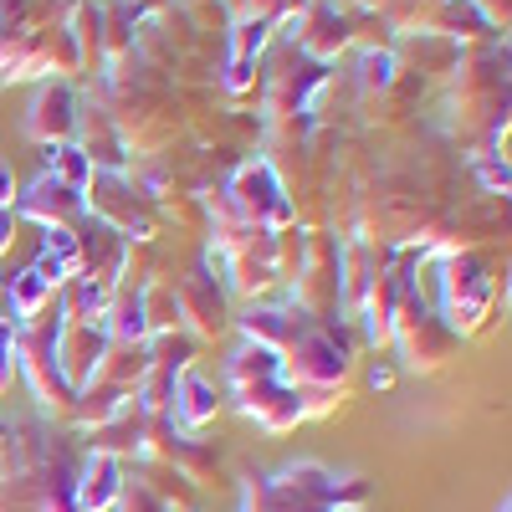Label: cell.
Returning <instances> with one entry per match:
<instances>
[{
	"label": "cell",
	"mask_w": 512,
	"mask_h": 512,
	"mask_svg": "<svg viewBox=\"0 0 512 512\" xmlns=\"http://www.w3.org/2000/svg\"><path fill=\"white\" fill-rule=\"evenodd\" d=\"M11 303H16V313H21V318H41V308L52 303V282L41 277L36 267H31V272H21V277H11Z\"/></svg>",
	"instance_id": "9"
},
{
	"label": "cell",
	"mask_w": 512,
	"mask_h": 512,
	"mask_svg": "<svg viewBox=\"0 0 512 512\" xmlns=\"http://www.w3.org/2000/svg\"><path fill=\"white\" fill-rule=\"evenodd\" d=\"M41 159H47L52 175H57L62 185H72L77 195L93 185V154H88V149H77V144H47V149H41Z\"/></svg>",
	"instance_id": "7"
},
{
	"label": "cell",
	"mask_w": 512,
	"mask_h": 512,
	"mask_svg": "<svg viewBox=\"0 0 512 512\" xmlns=\"http://www.w3.org/2000/svg\"><path fill=\"white\" fill-rule=\"evenodd\" d=\"M267 36H272V16H246L231 31V62H256V52L267 47Z\"/></svg>",
	"instance_id": "10"
},
{
	"label": "cell",
	"mask_w": 512,
	"mask_h": 512,
	"mask_svg": "<svg viewBox=\"0 0 512 512\" xmlns=\"http://www.w3.org/2000/svg\"><path fill=\"white\" fill-rule=\"evenodd\" d=\"M251 67H256V62H231V67H226V88H231V93H246V88H251Z\"/></svg>",
	"instance_id": "13"
},
{
	"label": "cell",
	"mask_w": 512,
	"mask_h": 512,
	"mask_svg": "<svg viewBox=\"0 0 512 512\" xmlns=\"http://www.w3.org/2000/svg\"><path fill=\"white\" fill-rule=\"evenodd\" d=\"M16 200V175H11V164H0V210H11Z\"/></svg>",
	"instance_id": "14"
},
{
	"label": "cell",
	"mask_w": 512,
	"mask_h": 512,
	"mask_svg": "<svg viewBox=\"0 0 512 512\" xmlns=\"http://www.w3.org/2000/svg\"><path fill=\"white\" fill-rule=\"evenodd\" d=\"M502 512H507V507H502Z\"/></svg>",
	"instance_id": "16"
},
{
	"label": "cell",
	"mask_w": 512,
	"mask_h": 512,
	"mask_svg": "<svg viewBox=\"0 0 512 512\" xmlns=\"http://www.w3.org/2000/svg\"><path fill=\"white\" fill-rule=\"evenodd\" d=\"M118 497H123L118 461H113L108 451H98L88 466H82V482H77V512H108Z\"/></svg>",
	"instance_id": "5"
},
{
	"label": "cell",
	"mask_w": 512,
	"mask_h": 512,
	"mask_svg": "<svg viewBox=\"0 0 512 512\" xmlns=\"http://www.w3.org/2000/svg\"><path fill=\"white\" fill-rule=\"evenodd\" d=\"M441 287H446V318L456 328H472V323L487 318V308H492V277H487V267L477 262V256H451Z\"/></svg>",
	"instance_id": "1"
},
{
	"label": "cell",
	"mask_w": 512,
	"mask_h": 512,
	"mask_svg": "<svg viewBox=\"0 0 512 512\" xmlns=\"http://www.w3.org/2000/svg\"><path fill=\"white\" fill-rule=\"evenodd\" d=\"M77 98H72V88L67 82H52V88H41V98L31 103V118H26V128L41 139V144H67V134L77 128Z\"/></svg>",
	"instance_id": "4"
},
{
	"label": "cell",
	"mask_w": 512,
	"mask_h": 512,
	"mask_svg": "<svg viewBox=\"0 0 512 512\" xmlns=\"http://www.w3.org/2000/svg\"><path fill=\"white\" fill-rule=\"evenodd\" d=\"M395 77V62L384 57V52H369L364 57V82H390Z\"/></svg>",
	"instance_id": "12"
},
{
	"label": "cell",
	"mask_w": 512,
	"mask_h": 512,
	"mask_svg": "<svg viewBox=\"0 0 512 512\" xmlns=\"http://www.w3.org/2000/svg\"><path fill=\"white\" fill-rule=\"evenodd\" d=\"M175 400H180V420L185 425H205L210 415H216V390L200 379V374H180V384H175Z\"/></svg>",
	"instance_id": "8"
},
{
	"label": "cell",
	"mask_w": 512,
	"mask_h": 512,
	"mask_svg": "<svg viewBox=\"0 0 512 512\" xmlns=\"http://www.w3.org/2000/svg\"><path fill=\"white\" fill-rule=\"evenodd\" d=\"M231 200H236V216L241 221H256V226H262V221H272V226L292 221V205H287V195H282V185H277L267 159L241 164V175L231 185Z\"/></svg>",
	"instance_id": "2"
},
{
	"label": "cell",
	"mask_w": 512,
	"mask_h": 512,
	"mask_svg": "<svg viewBox=\"0 0 512 512\" xmlns=\"http://www.w3.org/2000/svg\"><path fill=\"white\" fill-rule=\"evenodd\" d=\"M349 369L344 349H338V338L333 333H303L297 338V349H292V374L303 379V384H338Z\"/></svg>",
	"instance_id": "3"
},
{
	"label": "cell",
	"mask_w": 512,
	"mask_h": 512,
	"mask_svg": "<svg viewBox=\"0 0 512 512\" xmlns=\"http://www.w3.org/2000/svg\"><path fill=\"white\" fill-rule=\"evenodd\" d=\"M11 241H16V216H11V210H0V256L11 251Z\"/></svg>",
	"instance_id": "15"
},
{
	"label": "cell",
	"mask_w": 512,
	"mask_h": 512,
	"mask_svg": "<svg viewBox=\"0 0 512 512\" xmlns=\"http://www.w3.org/2000/svg\"><path fill=\"white\" fill-rule=\"evenodd\" d=\"M21 210L26 216H36V221H72L77 210H82V195L72 190V185H62L57 175H41L31 190H26V200H21Z\"/></svg>",
	"instance_id": "6"
},
{
	"label": "cell",
	"mask_w": 512,
	"mask_h": 512,
	"mask_svg": "<svg viewBox=\"0 0 512 512\" xmlns=\"http://www.w3.org/2000/svg\"><path fill=\"white\" fill-rule=\"evenodd\" d=\"M16 374V328L0 323V384H11Z\"/></svg>",
	"instance_id": "11"
}]
</instances>
